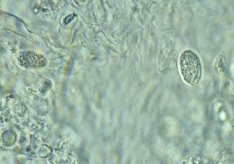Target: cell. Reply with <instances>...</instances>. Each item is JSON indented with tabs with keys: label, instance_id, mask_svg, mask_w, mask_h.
Masks as SVG:
<instances>
[{
	"label": "cell",
	"instance_id": "1",
	"mask_svg": "<svg viewBox=\"0 0 234 164\" xmlns=\"http://www.w3.org/2000/svg\"><path fill=\"white\" fill-rule=\"evenodd\" d=\"M179 65L181 75L185 82L192 85L199 82L202 76V65L195 53L190 50L183 51L180 57Z\"/></svg>",
	"mask_w": 234,
	"mask_h": 164
},
{
	"label": "cell",
	"instance_id": "2",
	"mask_svg": "<svg viewBox=\"0 0 234 164\" xmlns=\"http://www.w3.org/2000/svg\"><path fill=\"white\" fill-rule=\"evenodd\" d=\"M17 59L20 65L26 68L42 67L45 65L46 62L43 56L30 52H21Z\"/></svg>",
	"mask_w": 234,
	"mask_h": 164
},
{
	"label": "cell",
	"instance_id": "3",
	"mask_svg": "<svg viewBox=\"0 0 234 164\" xmlns=\"http://www.w3.org/2000/svg\"><path fill=\"white\" fill-rule=\"evenodd\" d=\"M73 15H71L68 16L65 20V23H68L71 20L73 17Z\"/></svg>",
	"mask_w": 234,
	"mask_h": 164
}]
</instances>
